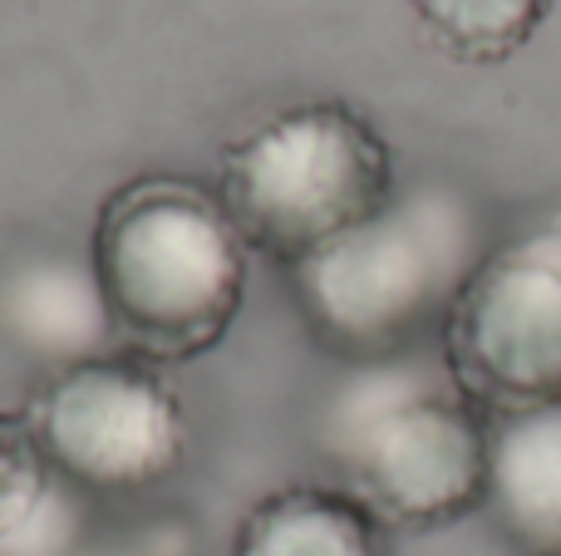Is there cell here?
Returning <instances> with one entry per match:
<instances>
[{
    "label": "cell",
    "mask_w": 561,
    "mask_h": 556,
    "mask_svg": "<svg viewBox=\"0 0 561 556\" xmlns=\"http://www.w3.org/2000/svg\"><path fill=\"white\" fill-rule=\"evenodd\" d=\"M89 262L118 350L183 364L213 355L232 335L247 305L252 246L207 183L138 173L99 202Z\"/></svg>",
    "instance_id": "cell-1"
},
{
    "label": "cell",
    "mask_w": 561,
    "mask_h": 556,
    "mask_svg": "<svg viewBox=\"0 0 561 556\" xmlns=\"http://www.w3.org/2000/svg\"><path fill=\"white\" fill-rule=\"evenodd\" d=\"M428 45L454 65H507L537 39L552 0H409Z\"/></svg>",
    "instance_id": "cell-10"
},
{
    "label": "cell",
    "mask_w": 561,
    "mask_h": 556,
    "mask_svg": "<svg viewBox=\"0 0 561 556\" xmlns=\"http://www.w3.org/2000/svg\"><path fill=\"white\" fill-rule=\"evenodd\" d=\"M335 488L359 498L389 532L463 522L488 498V414L424 350L350 364L316 419Z\"/></svg>",
    "instance_id": "cell-2"
},
{
    "label": "cell",
    "mask_w": 561,
    "mask_h": 556,
    "mask_svg": "<svg viewBox=\"0 0 561 556\" xmlns=\"http://www.w3.org/2000/svg\"><path fill=\"white\" fill-rule=\"evenodd\" d=\"M483 508L517 556H561V404L488 419Z\"/></svg>",
    "instance_id": "cell-8"
},
{
    "label": "cell",
    "mask_w": 561,
    "mask_h": 556,
    "mask_svg": "<svg viewBox=\"0 0 561 556\" xmlns=\"http://www.w3.org/2000/svg\"><path fill=\"white\" fill-rule=\"evenodd\" d=\"M55 478L89 498H144L193 459V419L163 364L134 350L49 370L30 384L25 404Z\"/></svg>",
    "instance_id": "cell-5"
},
{
    "label": "cell",
    "mask_w": 561,
    "mask_h": 556,
    "mask_svg": "<svg viewBox=\"0 0 561 556\" xmlns=\"http://www.w3.org/2000/svg\"><path fill=\"white\" fill-rule=\"evenodd\" d=\"M49 483H55V468H49L45 453H39L25 414L0 409V537L15 532L20 522L39 508Z\"/></svg>",
    "instance_id": "cell-12"
},
{
    "label": "cell",
    "mask_w": 561,
    "mask_h": 556,
    "mask_svg": "<svg viewBox=\"0 0 561 556\" xmlns=\"http://www.w3.org/2000/svg\"><path fill=\"white\" fill-rule=\"evenodd\" d=\"M438 360L488 419L561 404V212L488 246L444 315Z\"/></svg>",
    "instance_id": "cell-6"
},
{
    "label": "cell",
    "mask_w": 561,
    "mask_h": 556,
    "mask_svg": "<svg viewBox=\"0 0 561 556\" xmlns=\"http://www.w3.org/2000/svg\"><path fill=\"white\" fill-rule=\"evenodd\" d=\"M478 207L454 187H409L379 217L286 266L310 340L345 364H379L438 340L458 286L488 252Z\"/></svg>",
    "instance_id": "cell-3"
},
{
    "label": "cell",
    "mask_w": 561,
    "mask_h": 556,
    "mask_svg": "<svg viewBox=\"0 0 561 556\" xmlns=\"http://www.w3.org/2000/svg\"><path fill=\"white\" fill-rule=\"evenodd\" d=\"M0 340L39 374L118 350L89 252L39 246L0 266Z\"/></svg>",
    "instance_id": "cell-7"
},
{
    "label": "cell",
    "mask_w": 561,
    "mask_h": 556,
    "mask_svg": "<svg viewBox=\"0 0 561 556\" xmlns=\"http://www.w3.org/2000/svg\"><path fill=\"white\" fill-rule=\"evenodd\" d=\"M217 202L252 252L296 266L399 197L394 148L350 99L272 108L217 153Z\"/></svg>",
    "instance_id": "cell-4"
},
{
    "label": "cell",
    "mask_w": 561,
    "mask_h": 556,
    "mask_svg": "<svg viewBox=\"0 0 561 556\" xmlns=\"http://www.w3.org/2000/svg\"><path fill=\"white\" fill-rule=\"evenodd\" d=\"M232 556H394V547L385 522L345 488L286 483L242 512Z\"/></svg>",
    "instance_id": "cell-9"
},
{
    "label": "cell",
    "mask_w": 561,
    "mask_h": 556,
    "mask_svg": "<svg viewBox=\"0 0 561 556\" xmlns=\"http://www.w3.org/2000/svg\"><path fill=\"white\" fill-rule=\"evenodd\" d=\"M138 556H197V528L183 518H158L144 532L124 537Z\"/></svg>",
    "instance_id": "cell-13"
},
{
    "label": "cell",
    "mask_w": 561,
    "mask_h": 556,
    "mask_svg": "<svg viewBox=\"0 0 561 556\" xmlns=\"http://www.w3.org/2000/svg\"><path fill=\"white\" fill-rule=\"evenodd\" d=\"M84 556H138V552L128 547V542H94Z\"/></svg>",
    "instance_id": "cell-14"
},
{
    "label": "cell",
    "mask_w": 561,
    "mask_h": 556,
    "mask_svg": "<svg viewBox=\"0 0 561 556\" xmlns=\"http://www.w3.org/2000/svg\"><path fill=\"white\" fill-rule=\"evenodd\" d=\"M94 547V498L55 478L39 508L0 537V556H84Z\"/></svg>",
    "instance_id": "cell-11"
}]
</instances>
